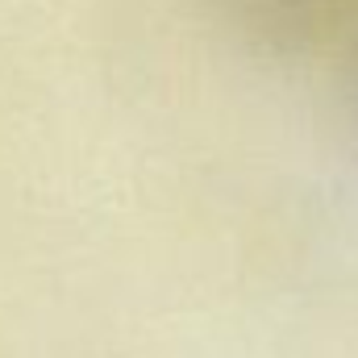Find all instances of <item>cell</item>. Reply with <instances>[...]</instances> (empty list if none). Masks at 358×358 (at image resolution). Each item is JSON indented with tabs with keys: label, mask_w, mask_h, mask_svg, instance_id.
<instances>
[{
	"label": "cell",
	"mask_w": 358,
	"mask_h": 358,
	"mask_svg": "<svg viewBox=\"0 0 358 358\" xmlns=\"http://www.w3.org/2000/svg\"><path fill=\"white\" fill-rule=\"evenodd\" d=\"M242 50L271 63L321 55L346 25V0H196Z\"/></svg>",
	"instance_id": "obj_1"
}]
</instances>
